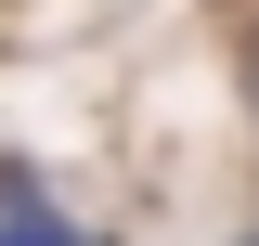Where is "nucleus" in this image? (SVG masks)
<instances>
[{"mask_svg": "<svg viewBox=\"0 0 259 246\" xmlns=\"http://www.w3.org/2000/svg\"><path fill=\"white\" fill-rule=\"evenodd\" d=\"M0 246H91V233H65V220L39 208V220H0Z\"/></svg>", "mask_w": 259, "mask_h": 246, "instance_id": "1", "label": "nucleus"}]
</instances>
